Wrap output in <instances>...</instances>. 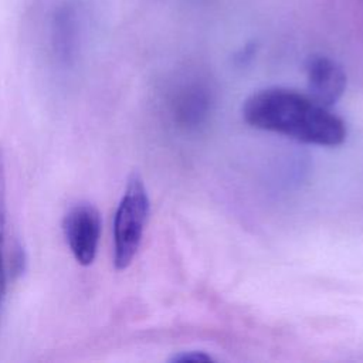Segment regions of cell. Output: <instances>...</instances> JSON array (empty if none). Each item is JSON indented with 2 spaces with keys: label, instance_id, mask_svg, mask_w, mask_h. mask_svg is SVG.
Wrapping results in <instances>:
<instances>
[{
  "label": "cell",
  "instance_id": "cell-1",
  "mask_svg": "<svg viewBox=\"0 0 363 363\" xmlns=\"http://www.w3.org/2000/svg\"><path fill=\"white\" fill-rule=\"evenodd\" d=\"M248 125L289 136L298 142L337 146L347 130L342 118L312 96L286 88H267L252 94L242 106Z\"/></svg>",
  "mask_w": 363,
  "mask_h": 363
},
{
  "label": "cell",
  "instance_id": "cell-2",
  "mask_svg": "<svg viewBox=\"0 0 363 363\" xmlns=\"http://www.w3.org/2000/svg\"><path fill=\"white\" fill-rule=\"evenodd\" d=\"M149 196L139 173L128 177L113 218V264L126 269L136 257L149 217Z\"/></svg>",
  "mask_w": 363,
  "mask_h": 363
},
{
  "label": "cell",
  "instance_id": "cell-3",
  "mask_svg": "<svg viewBox=\"0 0 363 363\" xmlns=\"http://www.w3.org/2000/svg\"><path fill=\"white\" fill-rule=\"evenodd\" d=\"M62 233L75 261L91 265L98 254L102 233L99 210L88 201H79L68 208L62 218Z\"/></svg>",
  "mask_w": 363,
  "mask_h": 363
},
{
  "label": "cell",
  "instance_id": "cell-4",
  "mask_svg": "<svg viewBox=\"0 0 363 363\" xmlns=\"http://www.w3.org/2000/svg\"><path fill=\"white\" fill-rule=\"evenodd\" d=\"M309 96L323 106L336 104L346 89V74L330 57L311 55L305 64Z\"/></svg>",
  "mask_w": 363,
  "mask_h": 363
},
{
  "label": "cell",
  "instance_id": "cell-5",
  "mask_svg": "<svg viewBox=\"0 0 363 363\" xmlns=\"http://www.w3.org/2000/svg\"><path fill=\"white\" fill-rule=\"evenodd\" d=\"M6 162L0 145V303L6 288V265H4V237H6Z\"/></svg>",
  "mask_w": 363,
  "mask_h": 363
},
{
  "label": "cell",
  "instance_id": "cell-6",
  "mask_svg": "<svg viewBox=\"0 0 363 363\" xmlns=\"http://www.w3.org/2000/svg\"><path fill=\"white\" fill-rule=\"evenodd\" d=\"M170 362L174 363H186V362H213V357L201 350H190V352H180L174 354Z\"/></svg>",
  "mask_w": 363,
  "mask_h": 363
}]
</instances>
